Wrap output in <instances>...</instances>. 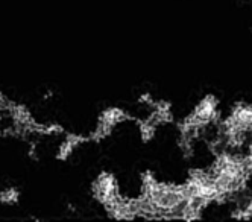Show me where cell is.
Returning a JSON list of instances; mask_svg holds the SVG:
<instances>
[{"mask_svg": "<svg viewBox=\"0 0 252 222\" xmlns=\"http://www.w3.org/2000/svg\"><path fill=\"white\" fill-rule=\"evenodd\" d=\"M90 140V137H84V136H79V134H67L65 139L63 140V143L60 145L58 148V152L55 155V158L58 161H67V158L73 154V151L79 145H82L84 142Z\"/></svg>", "mask_w": 252, "mask_h": 222, "instance_id": "cell-1", "label": "cell"}, {"mask_svg": "<svg viewBox=\"0 0 252 222\" xmlns=\"http://www.w3.org/2000/svg\"><path fill=\"white\" fill-rule=\"evenodd\" d=\"M19 201H20V190L17 187L9 186L0 190V204L2 206L14 207L19 204Z\"/></svg>", "mask_w": 252, "mask_h": 222, "instance_id": "cell-2", "label": "cell"}, {"mask_svg": "<svg viewBox=\"0 0 252 222\" xmlns=\"http://www.w3.org/2000/svg\"><path fill=\"white\" fill-rule=\"evenodd\" d=\"M99 119H100V120H103V122H106V123L113 125V126H116V125H117V123H120L122 120L128 119V114H126L123 110L113 107V108L105 110L103 113L100 114V117H99Z\"/></svg>", "mask_w": 252, "mask_h": 222, "instance_id": "cell-3", "label": "cell"}, {"mask_svg": "<svg viewBox=\"0 0 252 222\" xmlns=\"http://www.w3.org/2000/svg\"><path fill=\"white\" fill-rule=\"evenodd\" d=\"M155 125L149 120H145V122H140V134H141V139L143 142H148L154 137L155 134Z\"/></svg>", "mask_w": 252, "mask_h": 222, "instance_id": "cell-4", "label": "cell"}, {"mask_svg": "<svg viewBox=\"0 0 252 222\" xmlns=\"http://www.w3.org/2000/svg\"><path fill=\"white\" fill-rule=\"evenodd\" d=\"M141 183H143V192H149L155 186V184H157V181H155V178H154V175L151 172H145V174H143Z\"/></svg>", "mask_w": 252, "mask_h": 222, "instance_id": "cell-5", "label": "cell"}, {"mask_svg": "<svg viewBox=\"0 0 252 222\" xmlns=\"http://www.w3.org/2000/svg\"><path fill=\"white\" fill-rule=\"evenodd\" d=\"M140 102H143V104H149V105H155V102H154V99L151 98V95L149 93H146V95H143L141 98H140Z\"/></svg>", "mask_w": 252, "mask_h": 222, "instance_id": "cell-6", "label": "cell"}]
</instances>
